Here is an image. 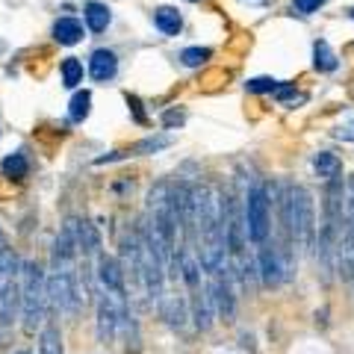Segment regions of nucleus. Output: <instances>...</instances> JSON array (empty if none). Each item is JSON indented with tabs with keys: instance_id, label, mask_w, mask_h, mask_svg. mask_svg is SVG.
Segmentation results:
<instances>
[{
	"instance_id": "nucleus-25",
	"label": "nucleus",
	"mask_w": 354,
	"mask_h": 354,
	"mask_svg": "<svg viewBox=\"0 0 354 354\" xmlns=\"http://www.w3.org/2000/svg\"><path fill=\"white\" fill-rule=\"evenodd\" d=\"M183 121H186V115L177 113V109H169V113L162 115V124H165V127H180Z\"/></svg>"
},
{
	"instance_id": "nucleus-16",
	"label": "nucleus",
	"mask_w": 354,
	"mask_h": 354,
	"mask_svg": "<svg viewBox=\"0 0 354 354\" xmlns=\"http://www.w3.org/2000/svg\"><path fill=\"white\" fill-rule=\"evenodd\" d=\"M88 113H92V92H88V88H83V92H77V95L71 97L68 115H71V121H86Z\"/></svg>"
},
{
	"instance_id": "nucleus-23",
	"label": "nucleus",
	"mask_w": 354,
	"mask_h": 354,
	"mask_svg": "<svg viewBox=\"0 0 354 354\" xmlns=\"http://www.w3.org/2000/svg\"><path fill=\"white\" fill-rule=\"evenodd\" d=\"M334 136H337L339 142H354V121H346V124H339V127L334 130Z\"/></svg>"
},
{
	"instance_id": "nucleus-8",
	"label": "nucleus",
	"mask_w": 354,
	"mask_h": 354,
	"mask_svg": "<svg viewBox=\"0 0 354 354\" xmlns=\"http://www.w3.org/2000/svg\"><path fill=\"white\" fill-rule=\"evenodd\" d=\"M115 71H118V57H115L113 50L101 48V50H95L92 57H88V74H92L97 83H106V80H113V77H115Z\"/></svg>"
},
{
	"instance_id": "nucleus-4",
	"label": "nucleus",
	"mask_w": 354,
	"mask_h": 354,
	"mask_svg": "<svg viewBox=\"0 0 354 354\" xmlns=\"http://www.w3.org/2000/svg\"><path fill=\"white\" fill-rule=\"evenodd\" d=\"M245 230L254 245H260L272 236V207H269V189L263 183H251L245 195Z\"/></svg>"
},
{
	"instance_id": "nucleus-11",
	"label": "nucleus",
	"mask_w": 354,
	"mask_h": 354,
	"mask_svg": "<svg viewBox=\"0 0 354 354\" xmlns=\"http://www.w3.org/2000/svg\"><path fill=\"white\" fill-rule=\"evenodd\" d=\"M153 24H157V30H162L165 36H177V32L183 30V18L174 6H160V9H153Z\"/></svg>"
},
{
	"instance_id": "nucleus-20",
	"label": "nucleus",
	"mask_w": 354,
	"mask_h": 354,
	"mask_svg": "<svg viewBox=\"0 0 354 354\" xmlns=\"http://www.w3.org/2000/svg\"><path fill=\"white\" fill-rule=\"evenodd\" d=\"M248 92H257V95H266V92H278L281 88V80H274V77H254V80L245 83Z\"/></svg>"
},
{
	"instance_id": "nucleus-22",
	"label": "nucleus",
	"mask_w": 354,
	"mask_h": 354,
	"mask_svg": "<svg viewBox=\"0 0 354 354\" xmlns=\"http://www.w3.org/2000/svg\"><path fill=\"white\" fill-rule=\"evenodd\" d=\"M328 0H292V9L298 15H313L319 6H325Z\"/></svg>"
},
{
	"instance_id": "nucleus-2",
	"label": "nucleus",
	"mask_w": 354,
	"mask_h": 354,
	"mask_svg": "<svg viewBox=\"0 0 354 354\" xmlns=\"http://www.w3.org/2000/svg\"><path fill=\"white\" fill-rule=\"evenodd\" d=\"M48 310V278L41 274L36 260L21 263V325L27 334H36V328L44 322Z\"/></svg>"
},
{
	"instance_id": "nucleus-13",
	"label": "nucleus",
	"mask_w": 354,
	"mask_h": 354,
	"mask_svg": "<svg viewBox=\"0 0 354 354\" xmlns=\"http://www.w3.org/2000/svg\"><path fill=\"white\" fill-rule=\"evenodd\" d=\"M160 310H162V316L169 319V325L177 328V330H180V328L186 325V319H189V316H186V304H183L177 295H171V298H165V295H162Z\"/></svg>"
},
{
	"instance_id": "nucleus-17",
	"label": "nucleus",
	"mask_w": 354,
	"mask_h": 354,
	"mask_svg": "<svg viewBox=\"0 0 354 354\" xmlns=\"http://www.w3.org/2000/svg\"><path fill=\"white\" fill-rule=\"evenodd\" d=\"M39 354H65L62 348V334L57 328H44L39 337Z\"/></svg>"
},
{
	"instance_id": "nucleus-18",
	"label": "nucleus",
	"mask_w": 354,
	"mask_h": 354,
	"mask_svg": "<svg viewBox=\"0 0 354 354\" xmlns=\"http://www.w3.org/2000/svg\"><path fill=\"white\" fill-rule=\"evenodd\" d=\"M62 83L68 86V88H77L83 83V62L77 59V57H68L62 62Z\"/></svg>"
},
{
	"instance_id": "nucleus-28",
	"label": "nucleus",
	"mask_w": 354,
	"mask_h": 354,
	"mask_svg": "<svg viewBox=\"0 0 354 354\" xmlns=\"http://www.w3.org/2000/svg\"><path fill=\"white\" fill-rule=\"evenodd\" d=\"M189 3H198V0H189Z\"/></svg>"
},
{
	"instance_id": "nucleus-19",
	"label": "nucleus",
	"mask_w": 354,
	"mask_h": 354,
	"mask_svg": "<svg viewBox=\"0 0 354 354\" xmlns=\"http://www.w3.org/2000/svg\"><path fill=\"white\" fill-rule=\"evenodd\" d=\"M213 57L207 48H186V50H180V62L186 65V68H201V65Z\"/></svg>"
},
{
	"instance_id": "nucleus-21",
	"label": "nucleus",
	"mask_w": 354,
	"mask_h": 354,
	"mask_svg": "<svg viewBox=\"0 0 354 354\" xmlns=\"http://www.w3.org/2000/svg\"><path fill=\"white\" fill-rule=\"evenodd\" d=\"M274 97H278L283 106H292V104H304V101H307V95L295 92V86H292V83H281V88L274 92Z\"/></svg>"
},
{
	"instance_id": "nucleus-5",
	"label": "nucleus",
	"mask_w": 354,
	"mask_h": 354,
	"mask_svg": "<svg viewBox=\"0 0 354 354\" xmlns=\"http://www.w3.org/2000/svg\"><path fill=\"white\" fill-rule=\"evenodd\" d=\"M257 274H260V281H263L266 286H278V283L286 278L281 248L274 245L272 236L257 245Z\"/></svg>"
},
{
	"instance_id": "nucleus-24",
	"label": "nucleus",
	"mask_w": 354,
	"mask_h": 354,
	"mask_svg": "<svg viewBox=\"0 0 354 354\" xmlns=\"http://www.w3.org/2000/svg\"><path fill=\"white\" fill-rule=\"evenodd\" d=\"M127 106L133 109V115H136V121H139V124H145V113H142V101H139V97L136 95H127Z\"/></svg>"
},
{
	"instance_id": "nucleus-3",
	"label": "nucleus",
	"mask_w": 354,
	"mask_h": 354,
	"mask_svg": "<svg viewBox=\"0 0 354 354\" xmlns=\"http://www.w3.org/2000/svg\"><path fill=\"white\" fill-rule=\"evenodd\" d=\"M21 310V263L9 248H0V325H9Z\"/></svg>"
},
{
	"instance_id": "nucleus-6",
	"label": "nucleus",
	"mask_w": 354,
	"mask_h": 354,
	"mask_svg": "<svg viewBox=\"0 0 354 354\" xmlns=\"http://www.w3.org/2000/svg\"><path fill=\"white\" fill-rule=\"evenodd\" d=\"M97 281H101V290L109 292L113 298H127L121 263L115 257H109V254H101V257H97Z\"/></svg>"
},
{
	"instance_id": "nucleus-30",
	"label": "nucleus",
	"mask_w": 354,
	"mask_h": 354,
	"mask_svg": "<svg viewBox=\"0 0 354 354\" xmlns=\"http://www.w3.org/2000/svg\"><path fill=\"white\" fill-rule=\"evenodd\" d=\"M0 239H3V234H0Z\"/></svg>"
},
{
	"instance_id": "nucleus-29",
	"label": "nucleus",
	"mask_w": 354,
	"mask_h": 354,
	"mask_svg": "<svg viewBox=\"0 0 354 354\" xmlns=\"http://www.w3.org/2000/svg\"><path fill=\"white\" fill-rule=\"evenodd\" d=\"M351 18H354V9H351Z\"/></svg>"
},
{
	"instance_id": "nucleus-9",
	"label": "nucleus",
	"mask_w": 354,
	"mask_h": 354,
	"mask_svg": "<svg viewBox=\"0 0 354 354\" xmlns=\"http://www.w3.org/2000/svg\"><path fill=\"white\" fill-rule=\"evenodd\" d=\"M53 39H57L59 44H77V41H83L86 39V27H83V21H77V18H59L57 24H53Z\"/></svg>"
},
{
	"instance_id": "nucleus-14",
	"label": "nucleus",
	"mask_w": 354,
	"mask_h": 354,
	"mask_svg": "<svg viewBox=\"0 0 354 354\" xmlns=\"http://www.w3.org/2000/svg\"><path fill=\"white\" fill-rule=\"evenodd\" d=\"M313 171L319 177H325V180H330V177H337L342 171V162L337 153H330V151H319L316 157H313Z\"/></svg>"
},
{
	"instance_id": "nucleus-27",
	"label": "nucleus",
	"mask_w": 354,
	"mask_h": 354,
	"mask_svg": "<svg viewBox=\"0 0 354 354\" xmlns=\"http://www.w3.org/2000/svg\"><path fill=\"white\" fill-rule=\"evenodd\" d=\"M0 50H3V41H0Z\"/></svg>"
},
{
	"instance_id": "nucleus-15",
	"label": "nucleus",
	"mask_w": 354,
	"mask_h": 354,
	"mask_svg": "<svg viewBox=\"0 0 354 354\" xmlns=\"http://www.w3.org/2000/svg\"><path fill=\"white\" fill-rule=\"evenodd\" d=\"M0 169H3V174H6V177H15V180H21V177H27L30 162H27L24 153L15 151V153H9V157H3V162H0Z\"/></svg>"
},
{
	"instance_id": "nucleus-10",
	"label": "nucleus",
	"mask_w": 354,
	"mask_h": 354,
	"mask_svg": "<svg viewBox=\"0 0 354 354\" xmlns=\"http://www.w3.org/2000/svg\"><path fill=\"white\" fill-rule=\"evenodd\" d=\"M337 65H339V59H337L334 48H330L325 39H316L313 41V68L322 74H330V71H337Z\"/></svg>"
},
{
	"instance_id": "nucleus-12",
	"label": "nucleus",
	"mask_w": 354,
	"mask_h": 354,
	"mask_svg": "<svg viewBox=\"0 0 354 354\" xmlns=\"http://www.w3.org/2000/svg\"><path fill=\"white\" fill-rule=\"evenodd\" d=\"M83 18H86V27L92 32H104L109 24H113V15H109V9L104 3H88L83 9Z\"/></svg>"
},
{
	"instance_id": "nucleus-7",
	"label": "nucleus",
	"mask_w": 354,
	"mask_h": 354,
	"mask_svg": "<svg viewBox=\"0 0 354 354\" xmlns=\"http://www.w3.org/2000/svg\"><path fill=\"white\" fill-rule=\"evenodd\" d=\"M169 145H171V136H151V139L136 142V145L127 148V151H113V153H106V157H97L95 162L106 165V162H115V160H124V157H139V153H157V151L169 148Z\"/></svg>"
},
{
	"instance_id": "nucleus-26",
	"label": "nucleus",
	"mask_w": 354,
	"mask_h": 354,
	"mask_svg": "<svg viewBox=\"0 0 354 354\" xmlns=\"http://www.w3.org/2000/svg\"><path fill=\"white\" fill-rule=\"evenodd\" d=\"M18 354H30V351H18Z\"/></svg>"
},
{
	"instance_id": "nucleus-1",
	"label": "nucleus",
	"mask_w": 354,
	"mask_h": 354,
	"mask_svg": "<svg viewBox=\"0 0 354 354\" xmlns=\"http://www.w3.org/2000/svg\"><path fill=\"white\" fill-rule=\"evenodd\" d=\"M342 177H330L328 189H325V216H322V227L316 230V260H319V272L322 278L330 281V272L337 266V248H339V236H342Z\"/></svg>"
}]
</instances>
